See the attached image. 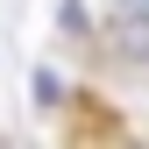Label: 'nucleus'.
Listing matches in <instances>:
<instances>
[{
	"label": "nucleus",
	"instance_id": "obj_3",
	"mask_svg": "<svg viewBox=\"0 0 149 149\" xmlns=\"http://www.w3.org/2000/svg\"><path fill=\"white\" fill-rule=\"evenodd\" d=\"M107 14H114V22H128V14H149V0H107Z\"/></svg>",
	"mask_w": 149,
	"mask_h": 149
},
{
	"label": "nucleus",
	"instance_id": "obj_2",
	"mask_svg": "<svg viewBox=\"0 0 149 149\" xmlns=\"http://www.w3.org/2000/svg\"><path fill=\"white\" fill-rule=\"evenodd\" d=\"M57 100H64V85L50 78V71H36V107H57Z\"/></svg>",
	"mask_w": 149,
	"mask_h": 149
},
{
	"label": "nucleus",
	"instance_id": "obj_1",
	"mask_svg": "<svg viewBox=\"0 0 149 149\" xmlns=\"http://www.w3.org/2000/svg\"><path fill=\"white\" fill-rule=\"evenodd\" d=\"M114 57L149 64V14H128V22H114Z\"/></svg>",
	"mask_w": 149,
	"mask_h": 149
}]
</instances>
